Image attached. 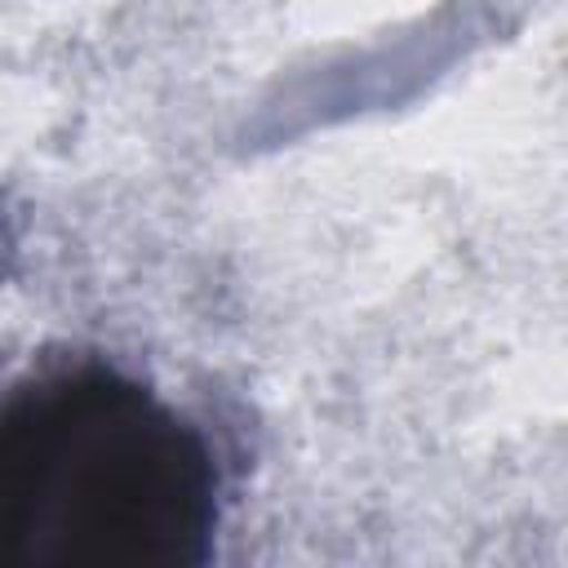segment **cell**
Returning <instances> with one entry per match:
<instances>
[{"instance_id":"6da1fadb","label":"cell","mask_w":568,"mask_h":568,"mask_svg":"<svg viewBox=\"0 0 568 568\" xmlns=\"http://www.w3.org/2000/svg\"><path fill=\"white\" fill-rule=\"evenodd\" d=\"M213 524V453L146 386L71 368L0 404V568H191Z\"/></svg>"}]
</instances>
